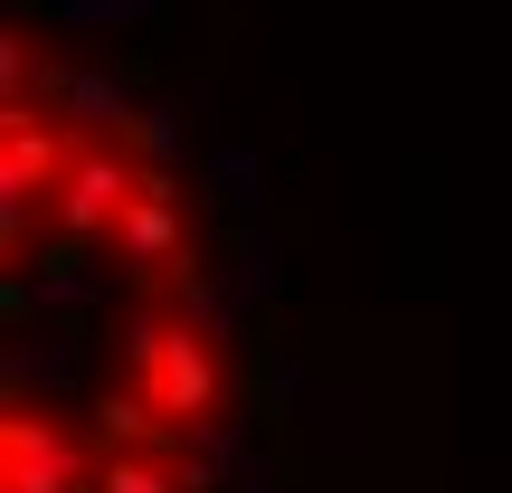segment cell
Here are the masks:
<instances>
[{
	"label": "cell",
	"mask_w": 512,
	"mask_h": 493,
	"mask_svg": "<svg viewBox=\"0 0 512 493\" xmlns=\"http://www.w3.org/2000/svg\"><path fill=\"white\" fill-rule=\"evenodd\" d=\"M124 380L162 408V427H209L238 408V351H228V323L190 313L181 294H133L124 304Z\"/></svg>",
	"instance_id": "6da1fadb"
},
{
	"label": "cell",
	"mask_w": 512,
	"mask_h": 493,
	"mask_svg": "<svg viewBox=\"0 0 512 493\" xmlns=\"http://www.w3.org/2000/svg\"><path fill=\"white\" fill-rule=\"evenodd\" d=\"M105 484V427L48 389H10L0 408V493H95Z\"/></svg>",
	"instance_id": "7a4b0ae2"
},
{
	"label": "cell",
	"mask_w": 512,
	"mask_h": 493,
	"mask_svg": "<svg viewBox=\"0 0 512 493\" xmlns=\"http://www.w3.org/2000/svg\"><path fill=\"white\" fill-rule=\"evenodd\" d=\"M143 181H152V162H143V143H133V133H76L67 171H57V200H48L57 256H105Z\"/></svg>",
	"instance_id": "3957f363"
},
{
	"label": "cell",
	"mask_w": 512,
	"mask_h": 493,
	"mask_svg": "<svg viewBox=\"0 0 512 493\" xmlns=\"http://www.w3.org/2000/svg\"><path fill=\"white\" fill-rule=\"evenodd\" d=\"M114 275H124L133 294H171L190 285V275H209V228H200V200H190L181 171H152L143 190H133L124 228H114Z\"/></svg>",
	"instance_id": "277c9868"
},
{
	"label": "cell",
	"mask_w": 512,
	"mask_h": 493,
	"mask_svg": "<svg viewBox=\"0 0 512 493\" xmlns=\"http://www.w3.org/2000/svg\"><path fill=\"white\" fill-rule=\"evenodd\" d=\"M48 114L67 133H133V114H143V86L133 76H114V67H67L48 86Z\"/></svg>",
	"instance_id": "5b68a950"
},
{
	"label": "cell",
	"mask_w": 512,
	"mask_h": 493,
	"mask_svg": "<svg viewBox=\"0 0 512 493\" xmlns=\"http://www.w3.org/2000/svg\"><path fill=\"white\" fill-rule=\"evenodd\" d=\"M48 48H38L29 19H10L0 29V124H19V114H48Z\"/></svg>",
	"instance_id": "8992f818"
},
{
	"label": "cell",
	"mask_w": 512,
	"mask_h": 493,
	"mask_svg": "<svg viewBox=\"0 0 512 493\" xmlns=\"http://www.w3.org/2000/svg\"><path fill=\"white\" fill-rule=\"evenodd\" d=\"M86 370H95V342H86V332H48L38 351H10V389H48V399H67Z\"/></svg>",
	"instance_id": "52a82bcc"
},
{
	"label": "cell",
	"mask_w": 512,
	"mask_h": 493,
	"mask_svg": "<svg viewBox=\"0 0 512 493\" xmlns=\"http://www.w3.org/2000/svg\"><path fill=\"white\" fill-rule=\"evenodd\" d=\"M133 143H143L152 171H181V105H171V95H143V114H133Z\"/></svg>",
	"instance_id": "ba28073f"
},
{
	"label": "cell",
	"mask_w": 512,
	"mask_h": 493,
	"mask_svg": "<svg viewBox=\"0 0 512 493\" xmlns=\"http://www.w3.org/2000/svg\"><path fill=\"white\" fill-rule=\"evenodd\" d=\"M228 475H238V493H275V484H285V475H275L266 456H238V465H228Z\"/></svg>",
	"instance_id": "9c48e42d"
}]
</instances>
